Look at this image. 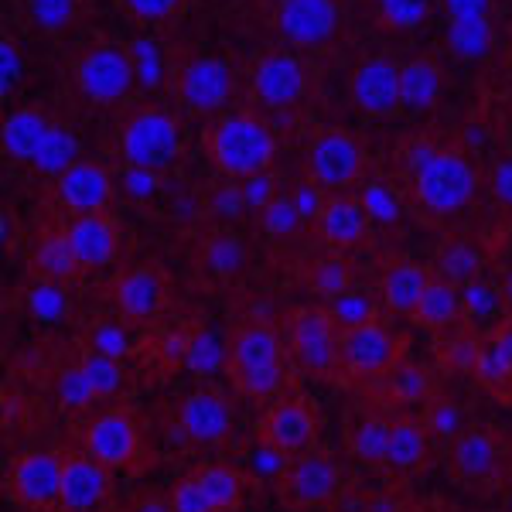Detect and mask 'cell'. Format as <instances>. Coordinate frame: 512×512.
<instances>
[{"mask_svg":"<svg viewBox=\"0 0 512 512\" xmlns=\"http://www.w3.org/2000/svg\"><path fill=\"white\" fill-rule=\"evenodd\" d=\"M185 369L202 379L219 376L226 369V338L202 325H188V345H185Z\"/></svg>","mask_w":512,"mask_h":512,"instance_id":"45","label":"cell"},{"mask_svg":"<svg viewBox=\"0 0 512 512\" xmlns=\"http://www.w3.org/2000/svg\"><path fill=\"white\" fill-rule=\"evenodd\" d=\"M284 342L291 352L294 366L304 376L318 379L328 386H349L342 362V328L328 315L325 304H301L284 315Z\"/></svg>","mask_w":512,"mask_h":512,"instance_id":"5","label":"cell"},{"mask_svg":"<svg viewBox=\"0 0 512 512\" xmlns=\"http://www.w3.org/2000/svg\"><path fill=\"white\" fill-rule=\"evenodd\" d=\"M509 509H512V485H509Z\"/></svg>","mask_w":512,"mask_h":512,"instance_id":"64","label":"cell"},{"mask_svg":"<svg viewBox=\"0 0 512 512\" xmlns=\"http://www.w3.org/2000/svg\"><path fill=\"white\" fill-rule=\"evenodd\" d=\"M431 270H434L437 277H444V280H451V284L465 287V284H472V280H482V274H485V253H482V246H478L475 239L454 236V239H448V243L441 246V250H437Z\"/></svg>","mask_w":512,"mask_h":512,"instance_id":"35","label":"cell"},{"mask_svg":"<svg viewBox=\"0 0 512 512\" xmlns=\"http://www.w3.org/2000/svg\"><path fill=\"white\" fill-rule=\"evenodd\" d=\"M410 325L427 328L431 335H444L451 328L465 325V291L458 284H451V280L434 274L424 297H420L414 318H410Z\"/></svg>","mask_w":512,"mask_h":512,"instance_id":"33","label":"cell"},{"mask_svg":"<svg viewBox=\"0 0 512 512\" xmlns=\"http://www.w3.org/2000/svg\"><path fill=\"white\" fill-rule=\"evenodd\" d=\"M393 417H396V410L373 400V396L355 400L352 407L345 410V451H349L359 465L383 472L386 448H390V434H393Z\"/></svg>","mask_w":512,"mask_h":512,"instance_id":"23","label":"cell"},{"mask_svg":"<svg viewBox=\"0 0 512 512\" xmlns=\"http://www.w3.org/2000/svg\"><path fill=\"white\" fill-rule=\"evenodd\" d=\"M472 379L492 396V400L512 403V359L492 342L489 335H482V352H478Z\"/></svg>","mask_w":512,"mask_h":512,"instance_id":"41","label":"cell"},{"mask_svg":"<svg viewBox=\"0 0 512 512\" xmlns=\"http://www.w3.org/2000/svg\"><path fill=\"white\" fill-rule=\"evenodd\" d=\"M489 192L502 209L512 212V154L495 161L492 175H489Z\"/></svg>","mask_w":512,"mask_h":512,"instance_id":"61","label":"cell"},{"mask_svg":"<svg viewBox=\"0 0 512 512\" xmlns=\"http://www.w3.org/2000/svg\"><path fill=\"white\" fill-rule=\"evenodd\" d=\"M0 65H4V96L21 82V48L11 38L0 41Z\"/></svg>","mask_w":512,"mask_h":512,"instance_id":"62","label":"cell"},{"mask_svg":"<svg viewBox=\"0 0 512 512\" xmlns=\"http://www.w3.org/2000/svg\"><path fill=\"white\" fill-rule=\"evenodd\" d=\"M120 512H175V506H171V492L137 489L127 502H120Z\"/></svg>","mask_w":512,"mask_h":512,"instance_id":"59","label":"cell"},{"mask_svg":"<svg viewBox=\"0 0 512 512\" xmlns=\"http://www.w3.org/2000/svg\"><path fill=\"white\" fill-rule=\"evenodd\" d=\"M311 89V72L294 48H270L250 65L246 93L250 103L267 113H287L304 103Z\"/></svg>","mask_w":512,"mask_h":512,"instance_id":"17","label":"cell"},{"mask_svg":"<svg viewBox=\"0 0 512 512\" xmlns=\"http://www.w3.org/2000/svg\"><path fill=\"white\" fill-rule=\"evenodd\" d=\"M79 448L110 465L117 475H144L154 465V451L147 444L140 414L130 403H106L79 427Z\"/></svg>","mask_w":512,"mask_h":512,"instance_id":"7","label":"cell"},{"mask_svg":"<svg viewBox=\"0 0 512 512\" xmlns=\"http://www.w3.org/2000/svg\"><path fill=\"white\" fill-rule=\"evenodd\" d=\"M274 492L294 512L335 509L345 499V472L332 451L315 448L287 461L274 482Z\"/></svg>","mask_w":512,"mask_h":512,"instance_id":"10","label":"cell"},{"mask_svg":"<svg viewBox=\"0 0 512 512\" xmlns=\"http://www.w3.org/2000/svg\"><path fill=\"white\" fill-rule=\"evenodd\" d=\"M301 284L308 287V294H315L325 304L338 294L352 291L359 280H355V267L349 256L338 250H321L301 267Z\"/></svg>","mask_w":512,"mask_h":512,"instance_id":"34","label":"cell"},{"mask_svg":"<svg viewBox=\"0 0 512 512\" xmlns=\"http://www.w3.org/2000/svg\"><path fill=\"white\" fill-rule=\"evenodd\" d=\"M113 315H120L130 328H154L171 304V277L161 263L147 260L120 270L106 287Z\"/></svg>","mask_w":512,"mask_h":512,"instance_id":"14","label":"cell"},{"mask_svg":"<svg viewBox=\"0 0 512 512\" xmlns=\"http://www.w3.org/2000/svg\"><path fill=\"white\" fill-rule=\"evenodd\" d=\"M465 291V325L475 328V332L489 335L502 318L509 315L506 301H502V291L489 280H472V284L461 287Z\"/></svg>","mask_w":512,"mask_h":512,"instance_id":"44","label":"cell"},{"mask_svg":"<svg viewBox=\"0 0 512 512\" xmlns=\"http://www.w3.org/2000/svg\"><path fill=\"white\" fill-rule=\"evenodd\" d=\"M434 355H437V366L444 373H454V376H472L475 373V362H478V352H482V332L468 325H458L444 335H434Z\"/></svg>","mask_w":512,"mask_h":512,"instance_id":"37","label":"cell"},{"mask_svg":"<svg viewBox=\"0 0 512 512\" xmlns=\"http://www.w3.org/2000/svg\"><path fill=\"white\" fill-rule=\"evenodd\" d=\"M373 216H369L366 202H362L359 188L355 192H332L325 198V209L315 219V236L325 250H338V253H352L359 246L369 243L373 236Z\"/></svg>","mask_w":512,"mask_h":512,"instance_id":"24","label":"cell"},{"mask_svg":"<svg viewBox=\"0 0 512 512\" xmlns=\"http://www.w3.org/2000/svg\"><path fill=\"white\" fill-rule=\"evenodd\" d=\"M168 492L175 512H239L250 492V475L239 465L209 461L188 468Z\"/></svg>","mask_w":512,"mask_h":512,"instance_id":"15","label":"cell"},{"mask_svg":"<svg viewBox=\"0 0 512 512\" xmlns=\"http://www.w3.org/2000/svg\"><path fill=\"white\" fill-rule=\"evenodd\" d=\"M431 14V0H369V18L383 35H410Z\"/></svg>","mask_w":512,"mask_h":512,"instance_id":"42","label":"cell"},{"mask_svg":"<svg viewBox=\"0 0 512 512\" xmlns=\"http://www.w3.org/2000/svg\"><path fill=\"white\" fill-rule=\"evenodd\" d=\"M291 198H294L297 212H301V216H304V222H308V226H315V219L321 216V209H325V198H328V192H321V188L315 185V181L301 178V181H297V185H294Z\"/></svg>","mask_w":512,"mask_h":512,"instance_id":"58","label":"cell"},{"mask_svg":"<svg viewBox=\"0 0 512 512\" xmlns=\"http://www.w3.org/2000/svg\"><path fill=\"white\" fill-rule=\"evenodd\" d=\"M437 393H444L437 376L414 359H403L390 376L366 386V396L386 403L390 410H420V407H427Z\"/></svg>","mask_w":512,"mask_h":512,"instance_id":"29","label":"cell"},{"mask_svg":"<svg viewBox=\"0 0 512 512\" xmlns=\"http://www.w3.org/2000/svg\"><path fill=\"white\" fill-rule=\"evenodd\" d=\"M410 171V202L420 216L431 222L451 219L475 202L482 175H478L472 154L458 144H434V140H414L407 151Z\"/></svg>","mask_w":512,"mask_h":512,"instance_id":"1","label":"cell"},{"mask_svg":"<svg viewBox=\"0 0 512 512\" xmlns=\"http://www.w3.org/2000/svg\"><path fill=\"white\" fill-rule=\"evenodd\" d=\"M246 263H250V246L246 239L233 233V229H212L209 236H202L198 243L195 267L202 277H209L212 284H229V280L243 277Z\"/></svg>","mask_w":512,"mask_h":512,"instance_id":"32","label":"cell"},{"mask_svg":"<svg viewBox=\"0 0 512 512\" xmlns=\"http://www.w3.org/2000/svg\"><path fill=\"white\" fill-rule=\"evenodd\" d=\"M328 315L338 321V328H352V325H362V321H373L379 318V297L359 291V284L352 287V291L332 297V301H325Z\"/></svg>","mask_w":512,"mask_h":512,"instance_id":"51","label":"cell"},{"mask_svg":"<svg viewBox=\"0 0 512 512\" xmlns=\"http://www.w3.org/2000/svg\"><path fill=\"white\" fill-rule=\"evenodd\" d=\"M205 158L219 178L243 181L260 171H274L277 134L260 110H226L205 127Z\"/></svg>","mask_w":512,"mask_h":512,"instance_id":"3","label":"cell"},{"mask_svg":"<svg viewBox=\"0 0 512 512\" xmlns=\"http://www.w3.org/2000/svg\"><path fill=\"white\" fill-rule=\"evenodd\" d=\"M72 253H76L82 274H96L120 260L123 253V226L113 212H93V216H65Z\"/></svg>","mask_w":512,"mask_h":512,"instance_id":"26","label":"cell"},{"mask_svg":"<svg viewBox=\"0 0 512 512\" xmlns=\"http://www.w3.org/2000/svg\"><path fill=\"white\" fill-rule=\"evenodd\" d=\"M69 76L76 96L86 106H96V110L123 106L137 89L130 52L127 45H117V41H93L89 48H82Z\"/></svg>","mask_w":512,"mask_h":512,"instance_id":"9","label":"cell"},{"mask_svg":"<svg viewBox=\"0 0 512 512\" xmlns=\"http://www.w3.org/2000/svg\"><path fill=\"white\" fill-rule=\"evenodd\" d=\"M359 512H414V502H410V495L400 489V482H390L386 489L362 495Z\"/></svg>","mask_w":512,"mask_h":512,"instance_id":"57","label":"cell"},{"mask_svg":"<svg viewBox=\"0 0 512 512\" xmlns=\"http://www.w3.org/2000/svg\"><path fill=\"white\" fill-rule=\"evenodd\" d=\"M448 72L434 52H417L400 62V103L403 113H427L441 103Z\"/></svg>","mask_w":512,"mask_h":512,"instance_id":"31","label":"cell"},{"mask_svg":"<svg viewBox=\"0 0 512 512\" xmlns=\"http://www.w3.org/2000/svg\"><path fill=\"white\" fill-rule=\"evenodd\" d=\"M369 175V154L362 140L342 127L318 130L304 151V178L321 192H355Z\"/></svg>","mask_w":512,"mask_h":512,"instance_id":"12","label":"cell"},{"mask_svg":"<svg viewBox=\"0 0 512 512\" xmlns=\"http://www.w3.org/2000/svg\"><path fill=\"white\" fill-rule=\"evenodd\" d=\"M417 414L424 417V424H427V431H431L434 444H437V448H444V451H448L451 444L468 431V424H472L468 414H465V407H461L458 400H451L448 393H437L427 407L417 410Z\"/></svg>","mask_w":512,"mask_h":512,"instance_id":"43","label":"cell"},{"mask_svg":"<svg viewBox=\"0 0 512 512\" xmlns=\"http://www.w3.org/2000/svg\"><path fill=\"white\" fill-rule=\"evenodd\" d=\"M448 478L472 495H492L512 485V437L492 424H468L448 448Z\"/></svg>","mask_w":512,"mask_h":512,"instance_id":"6","label":"cell"},{"mask_svg":"<svg viewBox=\"0 0 512 512\" xmlns=\"http://www.w3.org/2000/svg\"><path fill=\"white\" fill-rule=\"evenodd\" d=\"M437 458V444L431 431H427L424 417L417 410H396L393 417V434L390 448H386L383 475L390 482H407V478L424 475Z\"/></svg>","mask_w":512,"mask_h":512,"instance_id":"25","label":"cell"},{"mask_svg":"<svg viewBox=\"0 0 512 512\" xmlns=\"http://www.w3.org/2000/svg\"><path fill=\"white\" fill-rule=\"evenodd\" d=\"M349 103L366 120H393L403 113L400 103V62L390 55H366L349 76Z\"/></svg>","mask_w":512,"mask_h":512,"instance_id":"22","label":"cell"},{"mask_svg":"<svg viewBox=\"0 0 512 512\" xmlns=\"http://www.w3.org/2000/svg\"><path fill=\"white\" fill-rule=\"evenodd\" d=\"M291 352L284 332L267 318H243L226 335V383L239 396L270 403L291 393Z\"/></svg>","mask_w":512,"mask_h":512,"instance_id":"2","label":"cell"},{"mask_svg":"<svg viewBox=\"0 0 512 512\" xmlns=\"http://www.w3.org/2000/svg\"><path fill=\"white\" fill-rule=\"evenodd\" d=\"M499 291H502V301H506V311L512 315V270L499 280Z\"/></svg>","mask_w":512,"mask_h":512,"instance_id":"63","label":"cell"},{"mask_svg":"<svg viewBox=\"0 0 512 512\" xmlns=\"http://www.w3.org/2000/svg\"><path fill=\"white\" fill-rule=\"evenodd\" d=\"M209 209L219 222H233L243 216V212H250L246 209V198H243L239 181H229V178H222V185H216V192L209 198Z\"/></svg>","mask_w":512,"mask_h":512,"instance_id":"56","label":"cell"},{"mask_svg":"<svg viewBox=\"0 0 512 512\" xmlns=\"http://www.w3.org/2000/svg\"><path fill=\"white\" fill-rule=\"evenodd\" d=\"M410 349V335L396 332L383 318L362 321V325L342 328V362L349 386H373L390 376Z\"/></svg>","mask_w":512,"mask_h":512,"instance_id":"11","label":"cell"},{"mask_svg":"<svg viewBox=\"0 0 512 512\" xmlns=\"http://www.w3.org/2000/svg\"><path fill=\"white\" fill-rule=\"evenodd\" d=\"M76 359H79V366L86 369L89 383H93V390L99 393L103 403H117L120 396L130 390L127 362L113 359V355H103V352H93L79 342H76Z\"/></svg>","mask_w":512,"mask_h":512,"instance_id":"36","label":"cell"},{"mask_svg":"<svg viewBox=\"0 0 512 512\" xmlns=\"http://www.w3.org/2000/svg\"><path fill=\"white\" fill-rule=\"evenodd\" d=\"M434 270L431 263H417V260H393L379 270V284L376 297L383 304L386 315L393 318H414L420 297H424L427 284H431Z\"/></svg>","mask_w":512,"mask_h":512,"instance_id":"28","label":"cell"},{"mask_svg":"<svg viewBox=\"0 0 512 512\" xmlns=\"http://www.w3.org/2000/svg\"><path fill=\"white\" fill-rule=\"evenodd\" d=\"M359 195H362V202H366L369 216H373V222H379V226L400 222V198H396V192L386 185V181H379V178L362 181Z\"/></svg>","mask_w":512,"mask_h":512,"instance_id":"53","label":"cell"},{"mask_svg":"<svg viewBox=\"0 0 512 512\" xmlns=\"http://www.w3.org/2000/svg\"><path fill=\"white\" fill-rule=\"evenodd\" d=\"M448 24L454 21H485L492 18V0H441Z\"/></svg>","mask_w":512,"mask_h":512,"instance_id":"60","label":"cell"},{"mask_svg":"<svg viewBox=\"0 0 512 512\" xmlns=\"http://www.w3.org/2000/svg\"><path fill=\"white\" fill-rule=\"evenodd\" d=\"M65 448L24 451L7 461L4 495L24 512H55L62 492Z\"/></svg>","mask_w":512,"mask_h":512,"instance_id":"18","label":"cell"},{"mask_svg":"<svg viewBox=\"0 0 512 512\" xmlns=\"http://www.w3.org/2000/svg\"><path fill=\"white\" fill-rule=\"evenodd\" d=\"M48 192L62 216H93V212H113V198L120 188L103 161L76 158L48 181Z\"/></svg>","mask_w":512,"mask_h":512,"instance_id":"20","label":"cell"},{"mask_svg":"<svg viewBox=\"0 0 512 512\" xmlns=\"http://www.w3.org/2000/svg\"><path fill=\"white\" fill-rule=\"evenodd\" d=\"M76 158H82L76 134H72V130L65 127L62 120H55L52 130H48V137H45V144H41V151L35 154V161H31L28 168L35 171V175L52 181L62 168H69V164L76 161Z\"/></svg>","mask_w":512,"mask_h":512,"instance_id":"47","label":"cell"},{"mask_svg":"<svg viewBox=\"0 0 512 512\" xmlns=\"http://www.w3.org/2000/svg\"><path fill=\"white\" fill-rule=\"evenodd\" d=\"M188 0H117V7L140 28H161L185 11Z\"/></svg>","mask_w":512,"mask_h":512,"instance_id":"52","label":"cell"},{"mask_svg":"<svg viewBox=\"0 0 512 512\" xmlns=\"http://www.w3.org/2000/svg\"><path fill=\"white\" fill-rule=\"evenodd\" d=\"M52 123L55 117L38 103L11 110L4 117V123H0V151H4V158L28 168V164L35 161V154L41 151V144H45Z\"/></svg>","mask_w":512,"mask_h":512,"instance_id":"30","label":"cell"},{"mask_svg":"<svg viewBox=\"0 0 512 512\" xmlns=\"http://www.w3.org/2000/svg\"><path fill=\"white\" fill-rule=\"evenodd\" d=\"M256 441L280 451L284 458H297L321 448V410L311 396L284 393L267 403L263 417L256 420Z\"/></svg>","mask_w":512,"mask_h":512,"instance_id":"16","label":"cell"},{"mask_svg":"<svg viewBox=\"0 0 512 512\" xmlns=\"http://www.w3.org/2000/svg\"><path fill=\"white\" fill-rule=\"evenodd\" d=\"M52 379H55V396H59V403L65 410H89V407H96V403H103L99 393L93 390V383H89L86 369L79 366L76 355L59 362Z\"/></svg>","mask_w":512,"mask_h":512,"instance_id":"48","label":"cell"},{"mask_svg":"<svg viewBox=\"0 0 512 512\" xmlns=\"http://www.w3.org/2000/svg\"><path fill=\"white\" fill-rule=\"evenodd\" d=\"M185 151V134L181 120L171 106L158 99H140L123 113L117 127V154L127 168L147 171H171Z\"/></svg>","mask_w":512,"mask_h":512,"instance_id":"4","label":"cell"},{"mask_svg":"<svg viewBox=\"0 0 512 512\" xmlns=\"http://www.w3.org/2000/svg\"><path fill=\"white\" fill-rule=\"evenodd\" d=\"M72 301H76L72 287L48 284V280H28V287L21 291L24 311L41 325H62L72 315Z\"/></svg>","mask_w":512,"mask_h":512,"instance_id":"39","label":"cell"},{"mask_svg":"<svg viewBox=\"0 0 512 512\" xmlns=\"http://www.w3.org/2000/svg\"><path fill=\"white\" fill-rule=\"evenodd\" d=\"M130 62H134V76H137V89L140 93H161L168 89V69L171 59L164 55L161 41L154 35H137L127 41Z\"/></svg>","mask_w":512,"mask_h":512,"instance_id":"38","label":"cell"},{"mask_svg":"<svg viewBox=\"0 0 512 512\" xmlns=\"http://www.w3.org/2000/svg\"><path fill=\"white\" fill-rule=\"evenodd\" d=\"M256 219H260L263 236L274 239V243H287V239H297V236H301V229L308 226L301 212H297V205H294L291 192L277 195L274 202H270L267 209H263Z\"/></svg>","mask_w":512,"mask_h":512,"instance_id":"50","label":"cell"},{"mask_svg":"<svg viewBox=\"0 0 512 512\" xmlns=\"http://www.w3.org/2000/svg\"><path fill=\"white\" fill-rule=\"evenodd\" d=\"M239 188H243V198H246V209L256 212L260 216L263 209H267L270 202H274L280 192V181H277V171H260V175H250L239 181Z\"/></svg>","mask_w":512,"mask_h":512,"instance_id":"55","label":"cell"},{"mask_svg":"<svg viewBox=\"0 0 512 512\" xmlns=\"http://www.w3.org/2000/svg\"><path fill=\"white\" fill-rule=\"evenodd\" d=\"M236 76L226 59L205 52H185L171 59L168 69V93L171 103L188 117H219L233 99Z\"/></svg>","mask_w":512,"mask_h":512,"instance_id":"8","label":"cell"},{"mask_svg":"<svg viewBox=\"0 0 512 512\" xmlns=\"http://www.w3.org/2000/svg\"><path fill=\"white\" fill-rule=\"evenodd\" d=\"M55 512H120L117 472L89 451H82L79 444L65 448L62 492Z\"/></svg>","mask_w":512,"mask_h":512,"instance_id":"19","label":"cell"},{"mask_svg":"<svg viewBox=\"0 0 512 512\" xmlns=\"http://www.w3.org/2000/svg\"><path fill=\"white\" fill-rule=\"evenodd\" d=\"M24 270H28V280H48V284H62L72 287V291L86 280L76 253H72L69 233H65V219H52L38 229Z\"/></svg>","mask_w":512,"mask_h":512,"instance_id":"27","label":"cell"},{"mask_svg":"<svg viewBox=\"0 0 512 512\" xmlns=\"http://www.w3.org/2000/svg\"><path fill=\"white\" fill-rule=\"evenodd\" d=\"M492 18L485 21H454L448 24V48L451 55H458L461 62H478L492 52Z\"/></svg>","mask_w":512,"mask_h":512,"instance_id":"49","label":"cell"},{"mask_svg":"<svg viewBox=\"0 0 512 512\" xmlns=\"http://www.w3.org/2000/svg\"><path fill=\"white\" fill-rule=\"evenodd\" d=\"M79 345H86V349H93V352H103V355H113V359H120V362H127L130 355H134L130 325L120 315L89 318L79 332Z\"/></svg>","mask_w":512,"mask_h":512,"instance_id":"40","label":"cell"},{"mask_svg":"<svg viewBox=\"0 0 512 512\" xmlns=\"http://www.w3.org/2000/svg\"><path fill=\"white\" fill-rule=\"evenodd\" d=\"M236 434L233 400L216 383H202L188 390L175 403V441L181 437L185 448L195 451H222Z\"/></svg>","mask_w":512,"mask_h":512,"instance_id":"13","label":"cell"},{"mask_svg":"<svg viewBox=\"0 0 512 512\" xmlns=\"http://www.w3.org/2000/svg\"><path fill=\"white\" fill-rule=\"evenodd\" d=\"M161 181H164L161 171L127 168V164H123V175L117 181V188H120V195L127 198V202L144 205V202H151V198L161 192Z\"/></svg>","mask_w":512,"mask_h":512,"instance_id":"54","label":"cell"},{"mask_svg":"<svg viewBox=\"0 0 512 512\" xmlns=\"http://www.w3.org/2000/svg\"><path fill=\"white\" fill-rule=\"evenodd\" d=\"M274 28L297 52H315L338 38L342 11L338 0H274Z\"/></svg>","mask_w":512,"mask_h":512,"instance_id":"21","label":"cell"},{"mask_svg":"<svg viewBox=\"0 0 512 512\" xmlns=\"http://www.w3.org/2000/svg\"><path fill=\"white\" fill-rule=\"evenodd\" d=\"M24 21L38 35H65L82 18V0H21Z\"/></svg>","mask_w":512,"mask_h":512,"instance_id":"46","label":"cell"}]
</instances>
